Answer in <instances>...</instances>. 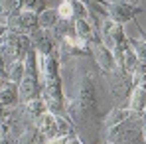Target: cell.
<instances>
[{
  "mask_svg": "<svg viewBox=\"0 0 146 144\" xmlns=\"http://www.w3.org/2000/svg\"><path fill=\"white\" fill-rule=\"evenodd\" d=\"M105 144H111V142H105Z\"/></svg>",
  "mask_w": 146,
  "mask_h": 144,
  "instance_id": "cell-28",
  "label": "cell"
},
{
  "mask_svg": "<svg viewBox=\"0 0 146 144\" xmlns=\"http://www.w3.org/2000/svg\"><path fill=\"white\" fill-rule=\"evenodd\" d=\"M111 75V91L115 99H128L130 91H132V83H130V75L124 71L122 67H117L115 71L109 73Z\"/></svg>",
  "mask_w": 146,
  "mask_h": 144,
  "instance_id": "cell-4",
  "label": "cell"
},
{
  "mask_svg": "<svg viewBox=\"0 0 146 144\" xmlns=\"http://www.w3.org/2000/svg\"><path fill=\"white\" fill-rule=\"evenodd\" d=\"M126 46L136 55V59L140 63H146V40H136V38H128L126 36Z\"/></svg>",
  "mask_w": 146,
  "mask_h": 144,
  "instance_id": "cell-12",
  "label": "cell"
},
{
  "mask_svg": "<svg viewBox=\"0 0 146 144\" xmlns=\"http://www.w3.org/2000/svg\"><path fill=\"white\" fill-rule=\"evenodd\" d=\"M20 103V93H18V85L14 83H4L0 87V105L4 109H10V107H16Z\"/></svg>",
  "mask_w": 146,
  "mask_h": 144,
  "instance_id": "cell-7",
  "label": "cell"
},
{
  "mask_svg": "<svg viewBox=\"0 0 146 144\" xmlns=\"http://www.w3.org/2000/svg\"><path fill=\"white\" fill-rule=\"evenodd\" d=\"M134 113L128 109V107H115L113 111H111V115L105 119V128L109 130V128H113V126H117V124H121L124 122L126 119H130Z\"/></svg>",
  "mask_w": 146,
  "mask_h": 144,
  "instance_id": "cell-10",
  "label": "cell"
},
{
  "mask_svg": "<svg viewBox=\"0 0 146 144\" xmlns=\"http://www.w3.org/2000/svg\"><path fill=\"white\" fill-rule=\"evenodd\" d=\"M57 16H59V20H69V22L75 20V16H73V0H63V2H59V6H57Z\"/></svg>",
  "mask_w": 146,
  "mask_h": 144,
  "instance_id": "cell-18",
  "label": "cell"
},
{
  "mask_svg": "<svg viewBox=\"0 0 146 144\" xmlns=\"http://www.w3.org/2000/svg\"><path fill=\"white\" fill-rule=\"evenodd\" d=\"M22 79H24V61H12V63H8V83L20 85Z\"/></svg>",
  "mask_w": 146,
  "mask_h": 144,
  "instance_id": "cell-16",
  "label": "cell"
},
{
  "mask_svg": "<svg viewBox=\"0 0 146 144\" xmlns=\"http://www.w3.org/2000/svg\"><path fill=\"white\" fill-rule=\"evenodd\" d=\"M53 34H55L53 40H69V38H73L75 36L73 22H69V20H59L57 26L53 28Z\"/></svg>",
  "mask_w": 146,
  "mask_h": 144,
  "instance_id": "cell-13",
  "label": "cell"
},
{
  "mask_svg": "<svg viewBox=\"0 0 146 144\" xmlns=\"http://www.w3.org/2000/svg\"><path fill=\"white\" fill-rule=\"evenodd\" d=\"M107 142L111 144H136L142 142V122L134 113L130 119L107 130ZM144 144V142H142Z\"/></svg>",
  "mask_w": 146,
  "mask_h": 144,
  "instance_id": "cell-1",
  "label": "cell"
},
{
  "mask_svg": "<svg viewBox=\"0 0 146 144\" xmlns=\"http://www.w3.org/2000/svg\"><path fill=\"white\" fill-rule=\"evenodd\" d=\"M0 79L2 81H8V63L2 57V53H0Z\"/></svg>",
  "mask_w": 146,
  "mask_h": 144,
  "instance_id": "cell-21",
  "label": "cell"
},
{
  "mask_svg": "<svg viewBox=\"0 0 146 144\" xmlns=\"http://www.w3.org/2000/svg\"><path fill=\"white\" fill-rule=\"evenodd\" d=\"M138 63H140V61L136 59V55H134V53L128 49V46H126V48L122 49V69L130 75V73L136 69V65H138Z\"/></svg>",
  "mask_w": 146,
  "mask_h": 144,
  "instance_id": "cell-17",
  "label": "cell"
},
{
  "mask_svg": "<svg viewBox=\"0 0 146 144\" xmlns=\"http://www.w3.org/2000/svg\"><path fill=\"white\" fill-rule=\"evenodd\" d=\"M140 32H142V30H140ZM142 36H144V40H146V34H144V32H142Z\"/></svg>",
  "mask_w": 146,
  "mask_h": 144,
  "instance_id": "cell-27",
  "label": "cell"
},
{
  "mask_svg": "<svg viewBox=\"0 0 146 144\" xmlns=\"http://www.w3.org/2000/svg\"><path fill=\"white\" fill-rule=\"evenodd\" d=\"M0 144H16V138L12 136V132L4 134V136H0Z\"/></svg>",
  "mask_w": 146,
  "mask_h": 144,
  "instance_id": "cell-23",
  "label": "cell"
},
{
  "mask_svg": "<svg viewBox=\"0 0 146 144\" xmlns=\"http://www.w3.org/2000/svg\"><path fill=\"white\" fill-rule=\"evenodd\" d=\"M28 38H30V42H32V49H34L38 55H42V57H46V55H49V53L55 51L53 40L46 34V30H40V28H38V30H34Z\"/></svg>",
  "mask_w": 146,
  "mask_h": 144,
  "instance_id": "cell-5",
  "label": "cell"
},
{
  "mask_svg": "<svg viewBox=\"0 0 146 144\" xmlns=\"http://www.w3.org/2000/svg\"><path fill=\"white\" fill-rule=\"evenodd\" d=\"M4 120H6V109L0 105V122H4Z\"/></svg>",
  "mask_w": 146,
  "mask_h": 144,
  "instance_id": "cell-25",
  "label": "cell"
},
{
  "mask_svg": "<svg viewBox=\"0 0 146 144\" xmlns=\"http://www.w3.org/2000/svg\"><path fill=\"white\" fill-rule=\"evenodd\" d=\"M99 30H101V36L105 40V46L111 51H117V49L122 51V49L126 48V36H124V30H122L121 24L105 18L101 22V26H99Z\"/></svg>",
  "mask_w": 146,
  "mask_h": 144,
  "instance_id": "cell-2",
  "label": "cell"
},
{
  "mask_svg": "<svg viewBox=\"0 0 146 144\" xmlns=\"http://www.w3.org/2000/svg\"><path fill=\"white\" fill-rule=\"evenodd\" d=\"M69 142V136H53V138H48L46 144H67Z\"/></svg>",
  "mask_w": 146,
  "mask_h": 144,
  "instance_id": "cell-22",
  "label": "cell"
},
{
  "mask_svg": "<svg viewBox=\"0 0 146 144\" xmlns=\"http://www.w3.org/2000/svg\"><path fill=\"white\" fill-rule=\"evenodd\" d=\"M67 144H81V140H79V138L73 134V136H69V142H67Z\"/></svg>",
  "mask_w": 146,
  "mask_h": 144,
  "instance_id": "cell-26",
  "label": "cell"
},
{
  "mask_svg": "<svg viewBox=\"0 0 146 144\" xmlns=\"http://www.w3.org/2000/svg\"><path fill=\"white\" fill-rule=\"evenodd\" d=\"M22 10L32 12V14H42L46 10V2H42V0H26V2H22Z\"/></svg>",
  "mask_w": 146,
  "mask_h": 144,
  "instance_id": "cell-19",
  "label": "cell"
},
{
  "mask_svg": "<svg viewBox=\"0 0 146 144\" xmlns=\"http://www.w3.org/2000/svg\"><path fill=\"white\" fill-rule=\"evenodd\" d=\"M26 113H28L32 119H38V117H42L44 113H48L44 99H42V97H38V99H32V101H28V103H26Z\"/></svg>",
  "mask_w": 146,
  "mask_h": 144,
  "instance_id": "cell-14",
  "label": "cell"
},
{
  "mask_svg": "<svg viewBox=\"0 0 146 144\" xmlns=\"http://www.w3.org/2000/svg\"><path fill=\"white\" fill-rule=\"evenodd\" d=\"M59 22V16H57V10H51V8H46L42 14H38V28L40 30H53Z\"/></svg>",
  "mask_w": 146,
  "mask_h": 144,
  "instance_id": "cell-11",
  "label": "cell"
},
{
  "mask_svg": "<svg viewBox=\"0 0 146 144\" xmlns=\"http://www.w3.org/2000/svg\"><path fill=\"white\" fill-rule=\"evenodd\" d=\"M91 51H93V55H95V59H97L99 67H101L103 71L111 73V71L117 69L115 55H113V51L107 48V46H103L101 42H99V44H93V46H91Z\"/></svg>",
  "mask_w": 146,
  "mask_h": 144,
  "instance_id": "cell-6",
  "label": "cell"
},
{
  "mask_svg": "<svg viewBox=\"0 0 146 144\" xmlns=\"http://www.w3.org/2000/svg\"><path fill=\"white\" fill-rule=\"evenodd\" d=\"M128 109L136 115H140L142 111H146V87L144 85H138V87H132L130 97H128Z\"/></svg>",
  "mask_w": 146,
  "mask_h": 144,
  "instance_id": "cell-8",
  "label": "cell"
},
{
  "mask_svg": "<svg viewBox=\"0 0 146 144\" xmlns=\"http://www.w3.org/2000/svg\"><path fill=\"white\" fill-rule=\"evenodd\" d=\"M36 130H38V134H42L46 138H53L55 136V115L44 113L42 117H38L36 119Z\"/></svg>",
  "mask_w": 146,
  "mask_h": 144,
  "instance_id": "cell-9",
  "label": "cell"
},
{
  "mask_svg": "<svg viewBox=\"0 0 146 144\" xmlns=\"http://www.w3.org/2000/svg\"><path fill=\"white\" fill-rule=\"evenodd\" d=\"M8 34V26L6 24H0V42H2V38Z\"/></svg>",
  "mask_w": 146,
  "mask_h": 144,
  "instance_id": "cell-24",
  "label": "cell"
},
{
  "mask_svg": "<svg viewBox=\"0 0 146 144\" xmlns=\"http://www.w3.org/2000/svg\"><path fill=\"white\" fill-rule=\"evenodd\" d=\"M36 140H38V130L34 126V128H26L24 132L16 138V144H36Z\"/></svg>",
  "mask_w": 146,
  "mask_h": 144,
  "instance_id": "cell-20",
  "label": "cell"
},
{
  "mask_svg": "<svg viewBox=\"0 0 146 144\" xmlns=\"http://www.w3.org/2000/svg\"><path fill=\"white\" fill-rule=\"evenodd\" d=\"M105 10H107V16L109 20L117 22V24H124V22H130L134 20L136 12H140V4H134V2H103Z\"/></svg>",
  "mask_w": 146,
  "mask_h": 144,
  "instance_id": "cell-3",
  "label": "cell"
},
{
  "mask_svg": "<svg viewBox=\"0 0 146 144\" xmlns=\"http://www.w3.org/2000/svg\"><path fill=\"white\" fill-rule=\"evenodd\" d=\"M75 128L67 117H55V136H73Z\"/></svg>",
  "mask_w": 146,
  "mask_h": 144,
  "instance_id": "cell-15",
  "label": "cell"
}]
</instances>
